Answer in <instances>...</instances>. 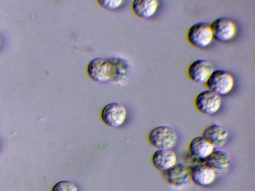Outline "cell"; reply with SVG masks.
<instances>
[{"mask_svg":"<svg viewBox=\"0 0 255 191\" xmlns=\"http://www.w3.org/2000/svg\"><path fill=\"white\" fill-rule=\"evenodd\" d=\"M194 104L200 112L206 115H213L220 109L222 105V97L208 89L197 95L195 98Z\"/></svg>","mask_w":255,"mask_h":191,"instance_id":"5b68a950","label":"cell"},{"mask_svg":"<svg viewBox=\"0 0 255 191\" xmlns=\"http://www.w3.org/2000/svg\"><path fill=\"white\" fill-rule=\"evenodd\" d=\"M213 39L219 42H226L235 36L237 27L229 17L221 16L214 19L210 24Z\"/></svg>","mask_w":255,"mask_h":191,"instance_id":"8992f818","label":"cell"},{"mask_svg":"<svg viewBox=\"0 0 255 191\" xmlns=\"http://www.w3.org/2000/svg\"><path fill=\"white\" fill-rule=\"evenodd\" d=\"M190 167V180L195 185L205 187L211 184L215 180L216 175L205 165L196 164Z\"/></svg>","mask_w":255,"mask_h":191,"instance_id":"4fadbf2b","label":"cell"},{"mask_svg":"<svg viewBox=\"0 0 255 191\" xmlns=\"http://www.w3.org/2000/svg\"><path fill=\"white\" fill-rule=\"evenodd\" d=\"M130 71L128 62L119 57L94 58L87 68L89 77L101 83H121L128 78Z\"/></svg>","mask_w":255,"mask_h":191,"instance_id":"6da1fadb","label":"cell"},{"mask_svg":"<svg viewBox=\"0 0 255 191\" xmlns=\"http://www.w3.org/2000/svg\"><path fill=\"white\" fill-rule=\"evenodd\" d=\"M234 78L229 72L224 70H214L205 85L208 90L221 96L228 94L234 86Z\"/></svg>","mask_w":255,"mask_h":191,"instance_id":"277c9868","label":"cell"},{"mask_svg":"<svg viewBox=\"0 0 255 191\" xmlns=\"http://www.w3.org/2000/svg\"><path fill=\"white\" fill-rule=\"evenodd\" d=\"M176 162V155L172 149H157L151 157V162L154 167L162 172L170 168Z\"/></svg>","mask_w":255,"mask_h":191,"instance_id":"5bb4252c","label":"cell"},{"mask_svg":"<svg viewBox=\"0 0 255 191\" xmlns=\"http://www.w3.org/2000/svg\"><path fill=\"white\" fill-rule=\"evenodd\" d=\"M52 191H77V188L71 182L62 181L53 186Z\"/></svg>","mask_w":255,"mask_h":191,"instance_id":"2e32d148","label":"cell"},{"mask_svg":"<svg viewBox=\"0 0 255 191\" xmlns=\"http://www.w3.org/2000/svg\"><path fill=\"white\" fill-rule=\"evenodd\" d=\"M186 38L188 42L193 47L205 48L213 39L210 24L206 22L194 23L188 29Z\"/></svg>","mask_w":255,"mask_h":191,"instance_id":"3957f363","label":"cell"},{"mask_svg":"<svg viewBox=\"0 0 255 191\" xmlns=\"http://www.w3.org/2000/svg\"><path fill=\"white\" fill-rule=\"evenodd\" d=\"M203 164L212 169L216 175H221L228 172L231 165V158L226 151L214 149L204 160Z\"/></svg>","mask_w":255,"mask_h":191,"instance_id":"30bf717a","label":"cell"},{"mask_svg":"<svg viewBox=\"0 0 255 191\" xmlns=\"http://www.w3.org/2000/svg\"><path fill=\"white\" fill-rule=\"evenodd\" d=\"M165 181L168 184L179 187L186 185L190 180V167L182 163H176L163 172Z\"/></svg>","mask_w":255,"mask_h":191,"instance_id":"9c48e42d","label":"cell"},{"mask_svg":"<svg viewBox=\"0 0 255 191\" xmlns=\"http://www.w3.org/2000/svg\"><path fill=\"white\" fill-rule=\"evenodd\" d=\"M214 71L211 62L206 59H198L188 67L187 75L189 79L195 83L205 84Z\"/></svg>","mask_w":255,"mask_h":191,"instance_id":"ba28073f","label":"cell"},{"mask_svg":"<svg viewBox=\"0 0 255 191\" xmlns=\"http://www.w3.org/2000/svg\"><path fill=\"white\" fill-rule=\"evenodd\" d=\"M127 116L125 107L118 103L112 102L103 108L101 117L103 122L109 127H118L125 121Z\"/></svg>","mask_w":255,"mask_h":191,"instance_id":"52a82bcc","label":"cell"},{"mask_svg":"<svg viewBox=\"0 0 255 191\" xmlns=\"http://www.w3.org/2000/svg\"><path fill=\"white\" fill-rule=\"evenodd\" d=\"M121 0H98L99 4L105 9L115 10L118 8L122 3Z\"/></svg>","mask_w":255,"mask_h":191,"instance_id":"e0dca14e","label":"cell"},{"mask_svg":"<svg viewBox=\"0 0 255 191\" xmlns=\"http://www.w3.org/2000/svg\"><path fill=\"white\" fill-rule=\"evenodd\" d=\"M158 5L156 0H135L132 3V9L138 17L147 19L154 14Z\"/></svg>","mask_w":255,"mask_h":191,"instance_id":"9a60e30c","label":"cell"},{"mask_svg":"<svg viewBox=\"0 0 255 191\" xmlns=\"http://www.w3.org/2000/svg\"><path fill=\"white\" fill-rule=\"evenodd\" d=\"M215 149L202 136L192 139L188 145L189 154L196 164H203L204 160Z\"/></svg>","mask_w":255,"mask_h":191,"instance_id":"8fae6325","label":"cell"},{"mask_svg":"<svg viewBox=\"0 0 255 191\" xmlns=\"http://www.w3.org/2000/svg\"><path fill=\"white\" fill-rule=\"evenodd\" d=\"M150 145L157 149L170 150L177 142V135L171 127L160 125L151 129L148 135Z\"/></svg>","mask_w":255,"mask_h":191,"instance_id":"7a4b0ae2","label":"cell"},{"mask_svg":"<svg viewBox=\"0 0 255 191\" xmlns=\"http://www.w3.org/2000/svg\"><path fill=\"white\" fill-rule=\"evenodd\" d=\"M214 148L224 146L228 140V130L223 126L217 124L206 127L202 135Z\"/></svg>","mask_w":255,"mask_h":191,"instance_id":"7c38bea8","label":"cell"}]
</instances>
